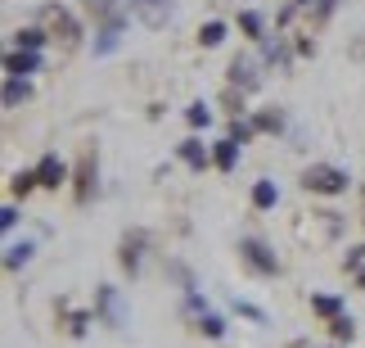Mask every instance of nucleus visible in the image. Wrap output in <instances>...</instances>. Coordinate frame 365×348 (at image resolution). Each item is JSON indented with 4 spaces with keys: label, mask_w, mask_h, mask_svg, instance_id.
I'll use <instances>...</instances> for the list:
<instances>
[{
    "label": "nucleus",
    "mask_w": 365,
    "mask_h": 348,
    "mask_svg": "<svg viewBox=\"0 0 365 348\" xmlns=\"http://www.w3.org/2000/svg\"><path fill=\"white\" fill-rule=\"evenodd\" d=\"M41 27H46V36L54 41L59 50H77V41H81V27H77V19L68 14L63 5H41Z\"/></svg>",
    "instance_id": "1"
},
{
    "label": "nucleus",
    "mask_w": 365,
    "mask_h": 348,
    "mask_svg": "<svg viewBox=\"0 0 365 348\" xmlns=\"http://www.w3.org/2000/svg\"><path fill=\"white\" fill-rule=\"evenodd\" d=\"M302 186L312 194H343L347 190V172L329 168V163H312V168L302 172Z\"/></svg>",
    "instance_id": "2"
},
{
    "label": "nucleus",
    "mask_w": 365,
    "mask_h": 348,
    "mask_svg": "<svg viewBox=\"0 0 365 348\" xmlns=\"http://www.w3.org/2000/svg\"><path fill=\"white\" fill-rule=\"evenodd\" d=\"M95 177H100V163H95V149H86V154H81V163H77V172H73V194H77V204H91Z\"/></svg>",
    "instance_id": "3"
},
{
    "label": "nucleus",
    "mask_w": 365,
    "mask_h": 348,
    "mask_svg": "<svg viewBox=\"0 0 365 348\" xmlns=\"http://www.w3.org/2000/svg\"><path fill=\"white\" fill-rule=\"evenodd\" d=\"M172 9H176L172 0H131V14L145 27H167L172 23Z\"/></svg>",
    "instance_id": "4"
},
{
    "label": "nucleus",
    "mask_w": 365,
    "mask_h": 348,
    "mask_svg": "<svg viewBox=\"0 0 365 348\" xmlns=\"http://www.w3.org/2000/svg\"><path fill=\"white\" fill-rule=\"evenodd\" d=\"M240 258L248 262L252 272H262V276H275V272H279L275 254H271V249H266L262 240H240Z\"/></svg>",
    "instance_id": "5"
},
{
    "label": "nucleus",
    "mask_w": 365,
    "mask_h": 348,
    "mask_svg": "<svg viewBox=\"0 0 365 348\" xmlns=\"http://www.w3.org/2000/svg\"><path fill=\"white\" fill-rule=\"evenodd\" d=\"M230 81H235L240 91H257V86H262L257 59H248V54H235V59H230Z\"/></svg>",
    "instance_id": "6"
},
{
    "label": "nucleus",
    "mask_w": 365,
    "mask_h": 348,
    "mask_svg": "<svg viewBox=\"0 0 365 348\" xmlns=\"http://www.w3.org/2000/svg\"><path fill=\"white\" fill-rule=\"evenodd\" d=\"M36 181H41L46 190H59L63 181H68V168H63V159H59V154H46V159L36 163Z\"/></svg>",
    "instance_id": "7"
},
{
    "label": "nucleus",
    "mask_w": 365,
    "mask_h": 348,
    "mask_svg": "<svg viewBox=\"0 0 365 348\" xmlns=\"http://www.w3.org/2000/svg\"><path fill=\"white\" fill-rule=\"evenodd\" d=\"M100 312H104V322H108V326H122V322H126L122 299H118V289H113V285H100Z\"/></svg>",
    "instance_id": "8"
},
{
    "label": "nucleus",
    "mask_w": 365,
    "mask_h": 348,
    "mask_svg": "<svg viewBox=\"0 0 365 348\" xmlns=\"http://www.w3.org/2000/svg\"><path fill=\"white\" fill-rule=\"evenodd\" d=\"M41 59H36V50H14L9 59H5V73L9 77H27V73H36Z\"/></svg>",
    "instance_id": "9"
},
{
    "label": "nucleus",
    "mask_w": 365,
    "mask_h": 348,
    "mask_svg": "<svg viewBox=\"0 0 365 348\" xmlns=\"http://www.w3.org/2000/svg\"><path fill=\"white\" fill-rule=\"evenodd\" d=\"M212 163H217L221 172H235V163H240V141H230V136H226V141H217Z\"/></svg>",
    "instance_id": "10"
},
{
    "label": "nucleus",
    "mask_w": 365,
    "mask_h": 348,
    "mask_svg": "<svg viewBox=\"0 0 365 348\" xmlns=\"http://www.w3.org/2000/svg\"><path fill=\"white\" fill-rule=\"evenodd\" d=\"M140 249H145V235H126V240H122V267L126 272H140Z\"/></svg>",
    "instance_id": "11"
},
{
    "label": "nucleus",
    "mask_w": 365,
    "mask_h": 348,
    "mask_svg": "<svg viewBox=\"0 0 365 348\" xmlns=\"http://www.w3.org/2000/svg\"><path fill=\"white\" fill-rule=\"evenodd\" d=\"M180 159H185L194 172H203L207 163H212V154H207V149H203L199 141H180Z\"/></svg>",
    "instance_id": "12"
},
{
    "label": "nucleus",
    "mask_w": 365,
    "mask_h": 348,
    "mask_svg": "<svg viewBox=\"0 0 365 348\" xmlns=\"http://www.w3.org/2000/svg\"><path fill=\"white\" fill-rule=\"evenodd\" d=\"M27 95H32V86H27L23 77H9V81H5V109H19Z\"/></svg>",
    "instance_id": "13"
},
{
    "label": "nucleus",
    "mask_w": 365,
    "mask_h": 348,
    "mask_svg": "<svg viewBox=\"0 0 365 348\" xmlns=\"http://www.w3.org/2000/svg\"><path fill=\"white\" fill-rule=\"evenodd\" d=\"M118 36H122V19H113V23H104V32H100V41H95V54H108V50H118Z\"/></svg>",
    "instance_id": "14"
},
{
    "label": "nucleus",
    "mask_w": 365,
    "mask_h": 348,
    "mask_svg": "<svg viewBox=\"0 0 365 348\" xmlns=\"http://www.w3.org/2000/svg\"><path fill=\"white\" fill-rule=\"evenodd\" d=\"M275 199H279V190L271 181H257V186H252V208H275Z\"/></svg>",
    "instance_id": "15"
},
{
    "label": "nucleus",
    "mask_w": 365,
    "mask_h": 348,
    "mask_svg": "<svg viewBox=\"0 0 365 348\" xmlns=\"http://www.w3.org/2000/svg\"><path fill=\"white\" fill-rule=\"evenodd\" d=\"M86 14H91V19H100V23H113V19H122V14L113 9V0H86Z\"/></svg>",
    "instance_id": "16"
},
{
    "label": "nucleus",
    "mask_w": 365,
    "mask_h": 348,
    "mask_svg": "<svg viewBox=\"0 0 365 348\" xmlns=\"http://www.w3.org/2000/svg\"><path fill=\"white\" fill-rule=\"evenodd\" d=\"M14 41H19V50H41L46 46V27H23Z\"/></svg>",
    "instance_id": "17"
},
{
    "label": "nucleus",
    "mask_w": 365,
    "mask_h": 348,
    "mask_svg": "<svg viewBox=\"0 0 365 348\" xmlns=\"http://www.w3.org/2000/svg\"><path fill=\"white\" fill-rule=\"evenodd\" d=\"M252 127H257V131H279V127H284V114H279V109H262V114L252 118Z\"/></svg>",
    "instance_id": "18"
},
{
    "label": "nucleus",
    "mask_w": 365,
    "mask_h": 348,
    "mask_svg": "<svg viewBox=\"0 0 365 348\" xmlns=\"http://www.w3.org/2000/svg\"><path fill=\"white\" fill-rule=\"evenodd\" d=\"M329 335L339 339V344H343V339H352V335H356V322H352V317H347V312H339V317H334V322H329Z\"/></svg>",
    "instance_id": "19"
},
{
    "label": "nucleus",
    "mask_w": 365,
    "mask_h": 348,
    "mask_svg": "<svg viewBox=\"0 0 365 348\" xmlns=\"http://www.w3.org/2000/svg\"><path fill=\"white\" fill-rule=\"evenodd\" d=\"M312 308H316L320 317H329V322H334V317L343 312V299H334V294H316V299H312Z\"/></svg>",
    "instance_id": "20"
},
{
    "label": "nucleus",
    "mask_w": 365,
    "mask_h": 348,
    "mask_svg": "<svg viewBox=\"0 0 365 348\" xmlns=\"http://www.w3.org/2000/svg\"><path fill=\"white\" fill-rule=\"evenodd\" d=\"M240 32H244V36H252V41H262V14L244 9V14H240Z\"/></svg>",
    "instance_id": "21"
},
{
    "label": "nucleus",
    "mask_w": 365,
    "mask_h": 348,
    "mask_svg": "<svg viewBox=\"0 0 365 348\" xmlns=\"http://www.w3.org/2000/svg\"><path fill=\"white\" fill-rule=\"evenodd\" d=\"M185 118H190V127H207V122H212V109L199 100V104H190V109H185Z\"/></svg>",
    "instance_id": "22"
},
{
    "label": "nucleus",
    "mask_w": 365,
    "mask_h": 348,
    "mask_svg": "<svg viewBox=\"0 0 365 348\" xmlns=\"http://www.w3.org/2000/svg\"><path fill=\"white\" fill-rule=\"evenodd\" d=\"M199 330H203L207 339H221V335H226V322H221V317H212V312H203V322H199Z\"/></svg>",
    "instance_id": "23"
},
{
    "label": "nucleus",
    "mask_w": 365,
    "mask_h": 348,
    "mask_svg": "<svg viewBox=\"0 0 365 348\" xmlns=\"http://www.w3.org/2000/svg\"><path fill=\"white\" fill-rule=\"evenodd\" d=\"M32 186H41L36 172H14V181H9V190H14V194H32Z\"/></svg>",
    "instance_id": "24"
},
{
    "label": "nucleus",
    "mask_w": 365,
    "mask_h": 348,
    "mask_svg": "<svg viewBox=\"0 0 365 348\" xmlns=\"http://www.w3.org/2000/svg\"><path fill=\"white\" fill-rule=\"evenodd\" d=\"M199 41H203V46H221V41H226V27H221V23H203Z\"/></svg>",
    "instance_id": "25"
},
{
    "label": "nucleus",
    "mask_w": 365,
    "mask_h": 348,
    "mask_svg": "<svg viewBox=\"0 0 365 348\" xmlns=\"http://www.w3.org/2000/svg\"><path fill=\"white\" fill-rule=\"evenodd\" d=\"M27 258H32V244H14V249H9V254H5V267L14 272V267H23V262H27Z\"/></svg>",
    "instance_id": "26"
},
{
    "label": "nucleus",
    "mask_w": 365,
    "mask_h": 348,
    "mask_svg": "<svg viewBox=\"0 0 365 348\" xmlns=\"http://www.w3.org/2000/svg\"><path fill=\"white\" fill-rule=\"evenodd\" d=\"M252 131H257V127H252V122H240V114H235V122H230V141L248 145V141H252Z\"/></svg>",
    "instance_id": "27"
},
{
    "label": "nucleus",
    "mask_w": 365,
    "mask_h": 348,
    "mask_svg": "<svg viewBox=\"0 0 365 348\" xmlns=\"http://www.w3.org/2000/svg\"><path fill=\"white\" fill-rule=\"evenodd\" d=\"M343 267H347V272H361V267H365V244H356V249H347Z\"/></svg>",
    "instance_id": "28"
},
{
    "label": "nucleus",
    "mask_w": 365,
    "mask_h": 348,
    "mask_svg": "<svg viewBox=\"0 0 365 348\" xmlns=\"http://www.w3.org/2000/svg\"><path fill=\"white\" fill-rule=\"evenodd\" d=\"M262 54H266V59H271V64H284V59H289L279 41H266V46H262Z\"/></svg>",
    "instance_id": "29"
},
{
    "label": "nucleus",
    "mask_w": 365,
    "mask_h": 348,
    "mask_svg": "<svg viewBox=\"0 0 365 348\" xmlns=\"http://www.w3.org/2000/svg\"><path fill=\"white\" fill-rule=\"evenodd\" d=\"M347 54H352V59H361V64H365V32H361V36H352V46H347Z\"/></svg>",
    "instance_id": "30"
},
{
    "label": "nucleus",
    "mask_w": 365,
    "mask_h": 348,
    "mask_svg": "<svg viewBox=\"0 0 365 348\" xmlns=\"http://www.w3.org/2000/svg\"><path fill=\"white\" fill-rule=\"evenodd\" d=\"M235 308H240L244 317H252V322H266V312H262V308H252V303H240V299H235Z\"/></svg>",
    "instance_id": "31"
},
{
    "label": "nucleus",
    "mask_w": 365,
    "mask_h": 348,
    "mask_svg": "<svg viewBox=\"0 0 365 348\" xmlns=\"http://www.w3.org/2000/svg\"><path fill=\"white\" fill-rule=\"evenodd\" d=\"M86 322H91V317H86V312H77V317H73V335H86Z\"/></svg>",
    "instance_id": "32"
},
{
    "label": "nucleus",
    "mask_w": 365,
    "mask_h": 348,
    "mask_svg": "<svg viewBox=\"0 0 365 348\" xmlns=\"http://www.w3.org/2000/svg\"><path fill=\"white\" fill-rule=\"evenodd\" d=\"M334 14V0H320V9H316V19H329Z\"/></svg>",
    "instance_id": "33"
},
{
    "label": "nucleus",
    "mask_w": 365,
    "mask_h": 348,
    "mask_svg": "<svg viewBox=\"0 0 365 348\" xmlns=\"http://www.w3.org/2000/svg\"><path fill=\"white\" fill-rule=\"evenodd\" d=\"M356 289H365V267H361V272H356Z\"/></svg>",
    "instance_id": "34"
},
{
    "label": "nucleus",
    "mask_w": 365,
    "mask_h": 348,
    "mask_svg": "<svg viewBox=\"0 0 365 348\" xmlns=\"http://www.w3.org/2000/svg\"><path fill=\"white\" fill-rule=\"evenodd\" d=\"M289 348H312V344H307V339H293V344H289Z\"/></svg>",
    "instance_id": "35"
},
{
    "label": "nucleus",
    "mask_w": 365,
    "mask_h": 348,
    "mask_svg": "<svg viewBox=\"0 0 365 348\" xmlns=\"http://www.w3.org/2000/svg\"><path fill=\"white\" fill-rule=\"evenodd\" d=\"M289 5H298V9H302V5H312V0H289Z\"/></svg>",
    "instance_id": "36"
}]
</instances>
